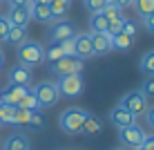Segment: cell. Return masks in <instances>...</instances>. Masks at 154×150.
Instances as JSON below:
<instances>
[{"instance_id": "52a82bcc", "label": "cell", "mask_w": 154, "mask_h": 150, "mask_svg": "<svg viewBox=\"0 0 154 150\" xmlns=\"http://www.w3.org/2000/svg\"><path fill=\"white\" fill-rule=\"evenodd\" d=\"M119 139H121V143H123V146L136 150V148L143 143V139H145V132H143L136 123H132V126L119 128Z\"/></svg>"}, {"instance_id": "4dcf8cb0", "label": "cell", "mask_w": 154, "mask_h": 150, "mask_svg": "<svg viewBox=\"0 0 154 150\" xmlns=\"http://www.w3.org/2000/svg\"><path fill=\"white\" fill-rule=\"evenodd\" d=\"M121 31H123V34H127V36H132V38H134V36L139 34V25H136L134 20H130V18H123V27H121Z\"/></svg>"}, {"instance_id": "2e32d148", "label": "cell", "mask_w": 154, "mask_h": 150, "mask_svg": "<svg viewBox=\"0 0 154 150\" xmlns=\"http://www.w3.org/2000/svg\"><path fill=\"white\" fill-rule=\"evenodd\" d=\"M29 11H31V20H38L42 25L54 23V16H51L49 5H29Z\"/></svg>"}, {"instance_id": "7a4b0ae2", "label": "cell", "mask_w": 154, "mask_h": 150, "mask_svg": "<svg viewBox=\"0 0 154 150\" xmlns=\"http://www.w3.org/2000/svg\"><path fill=\"white\" fill-rule=\"evenodd\" d=\"M85 116H87V112H85L83 108H67L60 114V121L58 123H60L63 132H67V135H81Z\"/></svg>"}, {"instance_id": "83f0119b", "label": "cell", "mask_w": 154, "mask_h": 150, "mask_svg": "<svg viewBox=\"0 0 154 150\" xmlns=\"http://www.w3.org/2000/svg\"><path fill=\"white\" fill-rule=\"evenodd\" d=\"M141 69L145 74H154V49L147 52V54H143V58H141Z\"/></svg>"}, {"instance_id": "f35d334b", "label": "cell", "mask_w": 154, "mask_h": 150, "mask_svg": "<svg viewBox=\"0 0 154 150\" xmlns=\"http://www.w3.org/2000/svg\"><path fill=\"white\" fill-rule=\"evenodd\" d=\"M145 121L154 128V108H147V110H145Z\"/></svg>"}, {"instance_id": "ab89813d", "label": "cell", "mask_w": 154, "mask_h": 150, "mask_svg": "<svg viewBox=\"0 0 154 150\" xmlns=\"http://www.w3.org/2000/svg\"><path fill=\"white\" fill-rule=\"evenodd\" d=\"M11 7H16V5H29V0H7Z\"/></svg>"}, {"instance_id": "277c9868", "label": "cell", "mask_w": 154, "mask_h": 150, "mask_svg": "<svg viewBox=\"0 0 154 150\" xmlns=\"http://www.w3.org/2000/svg\"><path fill=\"white\" fill-rule=\"evenodd\" d=\"M58 92H60V96H69V99H74V96H81L83 94V76L81 74H65V76H58V83H56Z\"/></svg>"}, {"instance_id": "74e56055", "label": "cell", "mask_w": 154, "mask_h": 150, "mask_svg": "<svg viewBox=\"0 0 154 150\" xmlns=\"http://www.w3.org/2000/svg\"><path fill=\"white\" fill-rule=\"evenodd\" d=\"M109 5H114V7L123 9V7H127V5H132V0H109Z\"/></svg>"}, {"instance_id": "484cf974", "label": "cell", "mask_w": 154, "mask_h": 150, "mask_svg": "<svg viewBox=\"0 0 154 150\" xmlns=\"http://www.w3.org/2000/svg\"><path fill=\"white\" fill-rule=\"evenodd\" d=\"M18 108H25V110H34V108H38V101H36V94H34V90H27V94L20 99V103H18Z\"/></svg>"}, {"instance_id": "7c38bea8", "label": "cell", "mask_w": 154, "mask_h": 150, "mask_svg": "<svg viewBox=\"0 0 154 150\" xmlns=\"http://www.w3.org/2000/svg\"><path fill=\"white\" fill-rule=\"evenodd\" d=\"M31 69L27 65H14L11 72H9V83H16V85H25V88H29L31 85Z\"/></svg>"}, {"instance_id": "4316f807", "label": "cell", "mask_w": 154, "mask_h": 150, "mask_svg": "<svg viewBox=\"0 0 154 150\" xmlns=\"http://www.w3.org/2000/svg\"><path fill=\"white\" fill-rule=\"evenodd\" d=\"M29 112L31 110H25V108H16L14 112V126H29Z\"/></svg>"}, {"instance_id": "7bdbcfd3", "label": "cell", "mask_w": 154, "mask_h": 150, "mask_svg": "<svg viewBox=\"0 0 154 150\" xmlns=\"http://www.w3.org/2000/svg\"><path fill=\"white\" fill-rule=\"evenodd\" d=\"M114 150H125V148H114Z\"/></svg>"}, {"instance_id": "5bb4252c", "label": "cell", "mask_w": 154, "mask_h": 150, "mask_svg": "<svg viewBox=\"0 0 154 150\" xmlns=\"http://www.w3.org/2000/svg\"><path fill=\"white\" fill-rule=\"evenodd\" d=\"M2 150H31V141L23 132H11L7 137V141H5Z\"/></svg>"}, {"instance_id": "f546056e", "label": "cell", "mask_w": 154, "mask_h": 150, "mask_svg": "<svg viewBox=\"0 0 154 150\" xmlns=\"http://www.w3.org/2000/svg\"><path fill=\"white\" fill-rule=\"evenodd\" d=\"M107 2L109 0H85V7H87L92 14H100L105 7H107Z\"/></svg>"}, {"instance_id": "e0dca14e", "label": "cell", "mask_w": 154, "mask_h": 150, "mask_svg": "<svg viewBox=\"0 0 154 150\" xmlns=\"http://www.w3.org/2000/svg\"><path fill=\"white\" fill-rule=\"evenodd\" d=\"M100 130H103V121L87 112V116H85V121H83V128H81V135L92 137V135H98Z\"/></svg>"}, {"instance_id": "d6a6232c", "label": "cell", "mask_w": 154, "mask_h": 150, "mask_svg": "<svg viewBox=\"0 0 154 150\" xmlns=\"http://www.w3.org/2000/svg\"><path fill=\"white\" fill-rule=\"evenodd\" d=\"M60 49H63V54H65V56H76V54H74V38L60 40Z\"/></svg>"}, {"instance_id": "d4e9b609", "label": "cell", "mask_w": 154, "mask_h": 150, "mask_svg": "<svg viewBox=\"0 0 154 150\" xmlns=\"http://www.w3.org/2000/svg\"><path fill=\"white\" fill-rule=\"evenodd\" d=\"M14 112H16V105H9V103H2V101H0V126H2V123H11Z\"/></svg>"}, {"instance_id": "b9f144b4", "label": "cell", "mask_w": 154, "mask_h": 150, "mask_svg": "<svg viewBox=\"0 0 154 150\" xmlns=\"http://www.w3.org/2000/svg\"><path fill=\"white\" fill-rule=\"evenodd\" d=\"M2 63H5V54H2V49H0V67H2Z\"/></svg>"}, {"instance_id": "5b68a950", "label": "cell", "mask_w": 154, "mask_h": 150, "mask_svg": "<svg viewBox=\"0 0 154 150\" xmlns=\"http://www.w3.org/2000/svg\"><path fill=\"white\" fill-rule=\"evenodd\" d=\"M85 67V61L78 56H63L60 61L51 63L49 65V72L56 74V76H65V74H81Z\"/></svg>"}, {"instance_id": "1f68e13d", "label": "cell", "mask_w": 154, "mask_h": 150, "mask_svg": "<svg viewBox=\"0 0 154 150\" xmlns=\"http://www.w3.org/2000/svg\"><path fill=\"white\" fill-rule=\"evenodd\" d=\"M141 92L145 94V96H154V74H150V76L143 81L141 85Z\"/></svg>"}, {"instance_id": "4fadbf2b", "label": "cell", "mask_w": 154, "mask_h": 150, "mask_svg": "<svg viewBox=\"0 0 154 150\" xmlns=\"http://www.w3.org/2000/svg\"><path fill=\"white\" fill-rule=\"evenodd\" d=\"M74 25L69 23V20H60V23H56L54 27L49 29V38L51 40H56V43H60V40H65V38H74Z\"/></svg>"}, {"instance_id": "d6986e66", "label": "cell", "mask_w": 154, "mask_h": 150, "mask_svg": "<svg viewBox=\"0 0 154 150\" xmlns=\"http://www.w3.org/2000/svg\"><path fill=\"white\" fill-rule=\"evenodd\" d=\"M63 56H65V54H63V49H60V43L51 40L49 45L45 47V61L49 63V65H51V63H56V61H60Z\"/></svg>"}, {"instance_id": "d590c367", "label": "cell", "mask_w": 154, "mask_h": 150, "mask_svg": "<svg viewBox=\"0 0 154 150\" xmlns=\"http://www.w3.org/2000/svg\"><path fill=\"white\" fill-rule=\"evenodd\" d=\"M136 150H154V137H147L145 135V139H143V143Z\"/></svg>"}, {"instance_id": "f1b7e54d", "label": "cell", "mask_w": 154, "mask_h": 150, "mask_svg": "<svg viewBox=\"0 0 154 150\" xmlns=\"http://www.w3.org/2000/svg\"><path fill=\"white\" fill-rule=\"evenodd\" d=\"M103 16L109 20V23H114V20H123V14H121V9L114 7V5H109V2H107V7L103 9Z\"/></svg>"}, {"instance_id": "44dd1931", "label": "cell", "mask_w": 154, "mask_h": 150, "mask_svg": "<svg viewBox=\"0 0 154 150\" xmlns=\"http://www.w3.org/2000/svg\"><path fill=\"white\" fill-rule=\"evenodd\" d=\"M69 7H72L69 0H49V9H51L54 18H63V16L69 11Z\"/></svg>"}, {"instance_id": "9a60e30c", "label": "cell", "mask_w": 154, "mask_h": 150, "mask_svg": "<svg viewBox=\"0 0 154 150\" xmlns=\"http://www.w3.org/2000/svg\"><path fill=\"white\" fill-rule=\"evenodd\" d=\"M109 121H112L114 126H119V128H125V126H132V123L136 121V116L132 114V112H127L123 105H116V108L109 112Z\"/></svg>"}, {"instance_id": "836d02e7", "label": "cell", "mask_w": 154, "mask_h": 150, "mask_svg": "<svg viewBox=\"0 0 154 150\" xmlns=\"http://www.w3.org/2000/svg\"><path fill=\"white\" fill-rule=\"evenodd\" d=\"M9 29H11V23L7 20V16H0V40H5Z\"/></svg>"}, {"instance_id": "8992f818", "label": "cell", "mask_w": 154, "mask_h": 150, "mask_svg": "<svg viewBox=\"0 0 154 150\" xmlns=\"http://www.w3.org/2000/svg\"><path fill=\"white\" fill-rule=\"evenodd\" d=\"M119 105H123V108L127 112H132L134 116H141V114H145V110H147V96L143 94L141 90H134V92H127L123 99H121Z\"/></svg>"}, {"instance_id": "ba28073f", "label": "cell", "mask_w": 154, "mask_h": 150, "mask_svg": "<svg viewBox=\"0 0 154 150\" xmlns=\"http://www.w3.org/2000/svg\"><path fill=\"white\" fill-rule=\"evenodd\" d=\"M7 20L11 23V27H27L31 23L29 5H16V7H11L7 14Z\"/></svg>"}, {"instance_id": "e575fe53", "label": "cell", "mask_w": 154, "mask_h": 150, "mask_svg": "<svg viewBox=\"0 0 154 150\" xmlns=\"http://www.w3.org/2000/svg\"><path fill=\"white\" fill-rule=\"evenodd\" d=\"M121 27H123V20H114V23H109V25H107V34H109V36L121 34Z\"/></svg>"}, {"instance_id": "603a6c76", "label": "cell", "mask_w": 154, "mask_h": 150, "mask_svg": "<svg viewBox=\"0 0 154 150\" xmlns=\"http://www.w3.org/2000/svg\"><path fill=\"white\" fill-rule=\"evenodd\" d=\"M132 5H134V9L139 11L141 18H147L154 11V0H132Z\"/></svg>"}, {"instance_id": "cb8c5ba5", "label": "cell", "mask_w": 154, "mask_h": 150, "mask_svg": "<svg viewBox=\"0 0 154 150\" xmlns=\"http://www.w3.org/2000/svg\"><path fill=\"white\" fill-rule=\"evenodd\" d=\"M45 112H42L40 108H34L29 112V126L31 128H36V130H38V128H45Z\"/></svg>"}, {"instance_id": "8fae6325", "label": "cell", "mask_w": 154, "mask_h": 150, "mask_svg": "<svg viewBox=\"0 0 154 150\" xmlns=\"http://www.w3.org/2000/svg\"><path fill=\"white\" fill-rule=\"evenodd\" d=\"M74 54L78 58H92L94 52H92V36L89 34H78L74 36Z\"/></svg>"}, {"instance_id": "6da1fadb", "label": "cell", "mask_w": 154, "mask_h": 150, "mask_svg": "<svg viewBox=\"0 0 154 150\" xmlns=\"http://www.w3.org/2000/svg\"><path fill=\"white\" fill-rule=\"evenodd\" d=\"M45 61V47L36 40H25L18 45V63L20 65H27V67H34L38 63Z\"/></svg>"}, {"instance_id": "30bf717a", "label": "cell", "mask_w": 154, "mask_h": 150, "mask_svg": "<svg viewBox=\"0 0 154 150\" xmlns=\"http://www.w3.org/2000/svg\"><path fill=\"white\" fill-rule=\"evenodd\" d=\"M92 36V52L94 56H100V54H107L112 49V36L107 31H96V34H89Z\"/></svg>"}, {"instance_id": "9c48e42d", "label": "cell", "mask_w": 154, "mask_h": 150, "mask_svg": "<svg viewBox=\"0 0 154 150\" xmlns=\"http://www.w3.org/2000/svg\"><path fill=\"white\" fill-rule=\"evenodd\" d=\"M27 90H29V88H25V85L9 83L7 88L2 90V94H0V101H2V103H9V105H16V108H18L20 99L27 94Z\"/></svg>"}, {"instance_id": "ee69618b", "label": "cell", "mask_w": 154, "mask_h": 150, "mask_svg": "<svg viewBox=\"0 0 154 150\" xmlns=\"http://www.w3.org/2000/svg\"><path fill=\"white\" fill-rule=\"evenodd\" d=\"M0 2H2V0H0Z\"/></svg>"}, {"instance_id": "60d3db41", "label": "cell", "mask_w": 154, "mask_h": 150, "mask_svg": "<svg viewBox=\"0 0 154 150\" xmlns=\"http://www.w3.org/2000/svg\"><path fill=\"white\" fill-rule=\"evenodd\" d=\"M29 5H49V0H29Z\"/></svg>"}, {"instance_id": "3957f363", "label": "cell", "mask_w": 154, "mask_h": 150, "mask_svg": "<svg viewBox=\"0 0 154 150\" xmlns=\"http://www.w3.org/2000/svg\"><path fill=\"white\" fill-rule=\"evenodd\" d=\"M34 94H36V101H38V108H51L60 99V92H58L56 83H51V81L38 83L34 88Z\"/></svg>"}, {"instance_id": "8d00e7d4", "label": "cell", "mask_w": 154, "mask_h": 150, "mask_svg": "<svg viewBox=\"0 0 154 150\" xmlns=\"http://www.w3.org/2000/svg\"><path fill=\"white\" fill-rule=\"evenodd\" d=\"M143 20H145V29L150 31V34H154V11L147 16V18H143Z\"/></svg>"}, {"instance_id": "ffe728a7", "label": "cell", "mask_w": 154, "mask_h": 150, "mask_svg": "<svg viewBox=\"0 0 154 150\" xmlns=\"http://www.w3.org/2000/svg\"><path fill=\"white\" fill-rule=\"evenodd\" d=\"M134 45V38L132 36H127V34H116L112 36V49H121V52H125V49H130V47Z\"/></svg>"}, {"instance_id": "ac0fdd59", "label": "cell", "mask_w": 154, "mask_h": 150, "mask_svg": "<svg viewBox=\"0 0 154 150\" xmlns=\"http://www.w3.org/2000/svg\"><path fill=\"white\" fill-rule=\"evenodd\" d=\"M27 38H29V36H27V27H11L7 31V36H5V43L18 47L20 43H25Z\"/></svg>"}, {"instance_id": "7402d4cb", "label": "cell", "mask_w": 154, "mask_h": 150, "mask_svg": "<svg viewBox=\"0 0 154 150\" xmlns=\"http://www.w3.org/2000/svg\"><path fill=\"white\" fill-rule=\"evenodd\" d=\"M107 25H109V20L103 16V11L100 14H92V20H89L92 34H96V31H107Z\"/></svg>"}]
</instances>
